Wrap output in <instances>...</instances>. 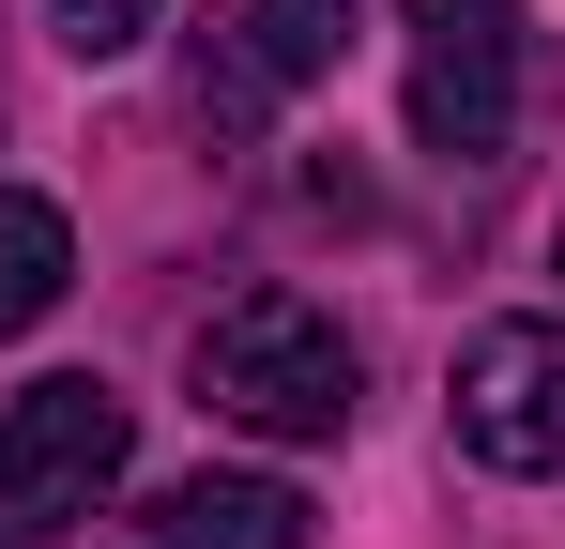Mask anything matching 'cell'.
<instances>
[{
	"label": "cell",
	"mask_w": 565,
	"mask_h": 549,
	"mask_svg": "<svg viewBox=\"0 0 565 549\" xmlns=\"http://www.w3.org/2000/svg\"><path fill=\"white\" fill-rule=\"evenodd\" d=\"M352 336L306 305V290H245V305H214L199 321V397L230 412V428H260V443H337L352 428Z\"/></svg>",
	"instance_id": "obj_1"
},
{
	"label": "cell",
	"mask_w": 565,
	"mask_h": 549,
	"mask_svg": "<svg viewBox=\"0 0 565 549\" xmlns=\"http://www.w3.org/2000/svg\"><path fill=\"white\" fill-rule=\"evenodd\" d=\"M520 92H535V31L520 0H428L413 15V138L444 169H489L520 138Z\"/></svg>",
	"instance_id": "obj_3"
},
{
	"label": "cell",
	"mask_w": 565,
	"mask_h": 549,
	"mask_svg": "<svg viewBox=\"0 0 565 549\" xmlns=\"http://www.w3.org/2000/svg\"><path fill=\"white\" fill-rule=\"evenodd\" d=\"M352 15H367V0H230L214 31L245 46V77H260V92H306V77L352 62Z\"/></svg>",
	"instance_id": "obj_6"
},
{
	"label": "cell",
	"mask_w": 565,
	"mask_h": 549,
	"mask_svg": "<svg viewBox=\"0 0 565 549\" xmlns=\"http://www.w3.org/2000/svg\"><path fill=\"white\" fill-rule=\"evenodd\" d=\"M122 549H306V488L290 473H184L122 519Z\"/></svg>",
	"instance_id": "obj_5"
},
{
	"label": "cell",
	"mask_w": 565,
	"mask_h": 549,
	"mask_svg": "<svg viewBox=\"0 0 565 549\" xmlns=\"http://www.w3.org/2000/svg\"><path fill=\"white\" fill-rule=\"evenodd\" d=\"M122 458H138V397H122V381H93V366L15 381V397H0V535L93 519L107 488H122Z\"/></svg>",
	"instance_id": "obj_2"
},
{
	"label": "cell",
	"mask_w": 565,
	"mask_h": 549,
	"mask_svg": "<svg viewBox=\"0 0 565 549\" xmlns=\"http://www.w3.org/2000/svg\"><path fill=\"white\" fill-rule=\"evenodd\" d=\"M551 274H565V229H551Z\"/></svg>",
	"instance_id": "obj_9"
},
{
	"label": "cell",
	"mask_w": 565,
	"mask_h": 549,
	"mask_svg": "<svg viewBox=\"0 0 565 549\" xmlns=\"http://www.w3.org/2000/svg\"><path fill=\"white\" fill-rule=\"evenodd\" d=\"M62 290H77V229H62V198L0 183V336H31Z\"/></svg>",
	"instance_id": "obj_7"
},
{
	"label": "cell",
	"mask_w": 565,
	"mask_h": 549,
	"mask_svg": "<svg viewBox=\"0 0 565 549\" xmlns=\"http://www.w3.org/2000/svg\"><path fill=\"white\" fill-rule=\"evenodd\" d=\"M153 15H169V0H46V31H62L77 62H138V46H153Z\"/></svg>",
	"instance_id": "obj_8"
},
{
	"label": "cell",
	"mask_w": 565,
	"mask_h": 549,
	"mask_svg": "<svg viewBox=\"0 0 565 549\" xmlns=\"http://www.w3.org/2000/svg\"><path fill=\"white\" fill-rule=\"evenodd\" d=\"M444 412H459L473 473H565V321H489Z\"/></svg>",
	"instance_id": "obj_4"
}]
</instances>
